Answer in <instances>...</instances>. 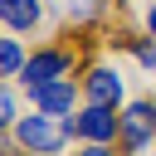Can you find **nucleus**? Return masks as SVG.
<instances>
[{"instance_id": "12", "label": "nucleus", "mask_w": 156, "mask_h": 156, "mask_svg": "<svg viewBox=\"0 0 156 156\" xmlns=\"http://www.w3.org/2000/svg\"><path fill=\"white\" fill-rule=\"evenodd\" d=\"M5 156H34V151H20V146H15V136H10V127H5Z\"/></svg>"}, {"instance_id": "11", "label": "nucleus", "mask_w": 156, "mask_h": 156, "mask_svg": "<svg viewBox=\"0 0 156 156\" xmlns=\"http://www.w3.org/2000/svg\"><path fill=\"white\" fill-rule=\"evenodd\" d=\"M73 156H117V151H112L107 141H83V146L73 151Z\"/></svg>"}, {"instance_id": "6", "label": "nucleus", "mask_w": 156, "mask_h": 156, "mask_svg": "<svg viewBox=\"0 0 156 156\" xmlns=\"http://www.w3.org/2000/svg\"><path fill=\"white\" fill-rule=\"evenodd\" d=\"M83 102H107V107H122V73H117L112 63L88 68V78H83Z\"/></svg>"}, {"instance_id": "9", "label": "nucleus", "mask_w": 156, "mask_h": 156, "mask_svg": "<svg viewBox=\"0 0 156 156\" xmlns=\"http://www.w3.org/2000/svg\"><path fill=\"white\" fill-rule=\"evenodd\" d=\"M20 122V98H15V88H5L0 93V127H15Z\"/></svg>"}, {"instance_id": "5", "label": "nucleus", "mask_w": 156, "mask_h": 156, "mask_svg": "<svg viewBox=\"0 0 156 156\" xmlns=\"http://www.w3.org/2000/svg\"><path fill=\"white\" fill-rule=\"evenodd\" d=\"M78 98H83V88L73 78H54V83H44V88L29 93L34 112H49V117H73L78 112Z\"/></svg>"}, {"instance_id": "14", "label": "nucleus", "mask_w": 156, "mask_h": 156, "mask_svg": "<svg viewBox=\"0 0 156 156\" xmlns=\"http://www.w3.org/2000/svg\"><path fill=\"white\" fill-rule=\"evenodd\" d=\"M151 156H156V146H151Z\"/></svg>"}, {"instance_id": "4", "label": "nucleus", "mask_w": 156, "mask_h": 156, "mask_svg": "<svg viewBox=\"0 0 156 156\" xmlns=\"http://www.w3.org/2000/svg\"><path fill=\"white\" fill-rule=\"evenodd\" d=\"M54 78H73V54L68 49H34L29 63H24V73H20L24 93H34V88H44Z\"/></svg>"}, {"instance_id": "2", "label": "nucleus", "mask_w": 156, "mask_h": 156, "mask_svg": "<svg viewBox=\"0 0 156 156\" xmlns=\"http://www.w3.org/2000/svg\"><path fill=\"white\" fill-rule=\"evenodd\" d=\"M63 122H68V136L73 141H107V146H117V136H122V112L107 107V102H83Z\"/></svg>"}, {"instance_id": "13", "label": "nucleus", "mask_w": 156, "mask_h": 156, "mask_svg": "<svg viewBox=\"0 0 156 156\" xmlns=\"http://www.w3.org/2000/svg\"><path fill=\"white\" fill-rule=\"evenodd\" d=\"M146 34H151V39H156V5H151V10H146Z\"/></svg>"}, {"instance_id": "7", "label": "nucleus", "mask_w": 156, "mask_h": 156, "mask_svg": "<svg viewBox=\"0 0 156 156\" xmlns=\"http://www.w3.org/2000/svg\"><path fill=\"white\" fill-rule=\"evenodd\" d=\"M44 0H0V20H5V29H15V34H24V29H34L39 24V10Z\"/></svg>"}, {"instance_id": "1", "label": "nucleus", "mask_w": 156, "mask_h": 156, "mask_svg": "<svg viewBox=\"0 0 156 156\" xmlns=\"http://www.w3.org/2000/svg\"><path fill=\"white\" fill-rule=\"evenodd\" d=\"M10 136H15L20 151H34V156H58V151L73 141V136H68V122H63V117H49V112L20 117V122L10 127Z\"/></svg>"}, {"instance_id": "10", "label": "nucleus", "mask_w": 156, "mask_h": 156, "mask_svg": "<svg viewBox=\"0 0 156 156\" xmlns=\"http://www.w3.org/2000/svg\"><path fill=\"white\" fill-rule=\"evenodd\" d=\"M136 63H141V68L156 78V44H136Z\"/></svg>"}, {"instance_id": "8", "label": "nucleus", "mask_w": 156, "mask_h": 156, "mask_svg": "<svg viewBox=\"0 0 156 156\" xmlns=\"http://www.w3.org/2000/svg\"><path fill=\"white\" fill-rule=\"evenodd\" d=\"M24 63H29V54L20 49V39H5V44H0V73H5V78H20Z\"/></svg>"}, {"instance_id": "3", "label": "nucleus", "mask_w": 156, "mask_h": 156, "mask_svg": "<svg viewBox=\"0 0 156 156\" xmlns=\"http://www.w3.org/2000/svg\"><path fill=\"white\" fill-rule=\"evenodd\" d=\"M146 146H156V98H136V102L122 107L117 151L122 156H146Z\"/></svg>"}]
</instances>
